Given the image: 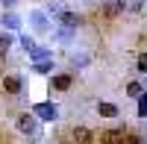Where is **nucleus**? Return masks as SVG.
<instances>
[{
	"instance_id": "nucleus-12",
	"label": "nucleus",
	"mask_w": 147,
	"mask_h": 144,
	"mask_svg": "<svg viewBox=\"0 0 147 144\" xmlns=\"http://www.w3.org/2000/svg\"><path fill=\"white\" fill-rule=\"evenodd\" d=\"M12 44H15V35L12 32H0V53H9Z\"/></svg>"
},
{
	"instance_id": "nucleus-22",
	"label": "nucleus",
	"mask_w": 147,
	"mask_h": 144,
	"mask_svg": "<svg viewBox=\"0 0 147 144\" xmlns=\"http://www.w3.org/2000/svg\"><path fill=\"white\" fill-rule=\"evenodd\" d=\"M59 144H74V138H62V141H59Z\"/></svg>"
},
{
	"instance_id": "nucleus-11",
	"label": "nucleus",
	"mask_w": 147,
	"mask_h": 144,
	"mask_svg": "<svg viewBox=\"0 0 147 144\" xmlns=\"http://www.w3.org/2000/svg\"><path fill=\"white\" fill-rule=\"evenodd\" d=\"M97 115H100V118H118V106L115 103H97Z\"/></svg>"
},
{
	"instance_id": "nucleus-3",
	"label": "nucleus",
	"mask_w": 147,
	"mask_h": 144,
	"mask_svg": "<svg viewBox=\"0 0 147 144\" xmlns=\"http://www.w3.org/2000/svg\"><path fill=\"white\" fill-rule=\"evenodd\" d=\"M32 115H38L41 121H56V118H59V106L56 103H35Z\"/></svg>"
},
{
	"instance_id": "nucleus-20",
	"label": "nucleus",
	"mask_w": 147,
	"mask_h": 144,
	"mask_svg": "<svg viewBox=\"0 0 147 144\" xmlns=\"http://www.w3.org/2000/svg\"><path fill=\"white\" fill-rule=\"evenodd\" d=\"M141 3H144V0H127V9H132V12H138V9H141Z\"/></svg>"
},
{
	"instance_id": "nucleus-5",
	"label": "nucleus",
	"mask_w": 147,
	"mask_h": 144,
	"mask_svg": "<svg viewBox=\"0 0 147 144\" xmlns=\"http://www.w3.org/2000/svg\"><path fill=\"white\" fill-rule=\"evenodd\" d=\"M3 91L12 94V97H18V94L24 91V79L15 77V74H6V77H3Z\"/></svg>"
},
{
	"instance_id": "nucleus-14",
	"label": "nucleus",
	"mask_w": 147,
	"mask_h": 144,
	"mask_svg": "<svg viewBox=\"0 0 147 144\" xmlns=\"http://www.w3.org/2000/svg\"><path fill=\"white\" fill-rule=\"evenodd\" d=\"M32 71H35V74H50V71H53V59H44V62H35V65H32Z\"/></svg>"
},
{
	"instance_id": "nucleus-23",
	"label": "nucleus",
	"mask_w": 147,
	"mask_h": 144,
	"mask_svg": "<svg viewBox=\"0 0 147 144\" xmlns=\"http://www.w3.org/2000/svg\"><path fill=\"white\" fill-rule=\"evenodd\" d=\"M27 144H30V141H27ZM32 144H35V141H32Z\"/></svg>"
},
{
	"instance_id": "nucleus-16",
	"label": "nucleus",
	"mask_w": 147,
	"mask_h": 144,
	"mask_svg": "<svg viewBox=\"0 0 147 144\" xmlns=\"http://www.w3.org/2000/svg\"><path fill=\"white\" fill-rule=\"evenodd\" d=\"M138 118H147V91L138 97Z\"/></svg>"
},
{
	"instance_id": "nucleus-2",
	"label": "nucleus",
	"mask_w": 147,
	"mask_h": 144,
	"mask_svg": "<svg viewBox=\"0 0 147 144\" xmlns=\"http://www.w3.org/2000/svg\"><path fill=\"white\" fill-rule=\"evenodd\" d=\"M100 12H103V18L115 21V18H121V15H124V12H127V0H103Z\"/></svg>"
},
{
	"instance_id": "nucleus-15",
	"label": "nucleus",
	"mask_w": 147,
	"mask_h": 144,
	"mask_svg": "<svg viewBox=\"0 0 147 144\" xmlns=\"http://www.w3.org/2000/svg\"><path fill=\"white\" fill-rule=\"evenodd\" d=\"M141 94H144V85H141V82H129V85H127V97H141Z\"/></svg>"
},
{
	"instance_id": "nucleus-8",
	"label": "nucleus",
	"mask_w": 147,
	"mask_h": 144,
	"mask_svg": "<svg viewBox=\"0 0 147 144\" xmlns=\"http://www.w3.org/2000/svg\"><path fill=\"white\" fill-rule=\"evenodd\" d=\"M71 82H74L71 74H56V77L50 79V91H68V88H71Z\"/></svg>"
},
{
	"instance_id": "nucleus-21",
	"label": "nucleus",
	"mask_w": 147,
	"mask_h": 144,
	"mask_svg": "<svg viewBox=\"0 0 147 144\" xmlns=\"http://www.w3.org/2000/svg\"><path fill=\"white\" fill-rule=\"evenodd\" d=\"M0 3H3L6 9H12V6H15V3H18V0H0Z\"/></svg>"
},
{
	"instance_id": "nucleus-4",
	"label": "nucleus",
	"mask_w": 147,
	"mask_h": 144,
	"mask_svg": "<svg viewBox=\"0 0 147 144\" xmlns=\"http://www.w3.org/2000/svg\"><path fill=\"white\" fill-rule=\"evenodd\" d=\"M124 138H127V127H112L106 133H100V144H121Z\"/></svg>"
},
{
	"instance_id": "nucleus-7",
	"label": "nucleus",
	"mask_w": 147,
	"mask_h": 144,
	"mask_svg": "<svg viewBox=\"0 0 147 144\" xmlns=\"http://www.w3.org/2000/svg\"><path fill=\"white\" fill-rule=\"evenodd\" d=\"M71 138H74V144H91L94 141V133L88 127H74L71 129Z\"/></svg>"
},
{
	"instance_id": "nucleus-17",
	"label": "nucleus",
	"mask_w": 147,
	"mask_h": 144,
	"mask_svg": "<svg viewBox=\"0 0 147 144\" xmlns=\"http://www.w3.org/2000/svg\"><path fill=\"white\" fill-rule=\"evenodd\" d=\"M18 41H21V47H24V50H27V53H30V50H32V47H35V41L30 38V35H21V38H18Z\"/></svg>"
},
{
	"instance_id": "nucleus-13",
	"label": "nucleus",
	"mask_w": 147,
	"mask_h": 144,
	"mask_svg": "<svg viewBox=\"0 0 147 144\" xmlns=\"http://www.w3.org/2000/svg\"><path fill=\"white\" fill-rule=\"evenodd\" d=\"M53 53L50 50H41V47H32V50H30V59H32V62H44V59H50Z\"/></svg>"
},
{
	"instance_id": "nucleus-19",
	"label": "nucleus",
	"mask_w": 147,
	"mask_h": 144,
	"mask_svg": "<svg viewBox=\"0 0 147 144\" xmlns=\"http://www.w3.org/2000/svg\"><path fill=\"white\" fill-rule=\"evenodd\" d=\"M138 71H141V74H147V53L138 56Z\"/></svg>"
},
{
	"instance_id": "nucleus-6",
	"label": "nucleus",
	"mask_w": 147,
	"mask_h": 144,
	"mask_svg": "<svg viewBox=\"0 0 147 144\" xmlns=\"http://www.w3.org/2000/svg\"><path fill=\"white\" fill-rule=\"evenodd\" d=\"M59 24H62L65 30H77L80 24H82V18L77 15V12H68V9H62V12H59Z\"/></svg>"
},
{
	"instance_id": "nucleus-9",
	"label": "nucleus",
	"mask_w": 147,
	"mask_h": 144,
	"mask_svg": "<svg viewBox=\"0 0 147 144\" xmlns=\"http://www.w3.org/2000/svg\"><path fill=\"white\" fill-rule=\"evenodd\" d=\"M3 30H9V32H15V30H21V18L15 15V12H3Z\"/></svg>"
},
{
	"instance_id": "nucleus-1",
	"label": "nucleus",
	"mask_w": 147,
	"mask_h": 144,
	"mask_svg": "<svg viewBox=\"0 0 147 144\" xmlns=\"http://www.w3.org/2000/svg\"><path fill=\"white\" fill-rule=\"evenodd\" d=\"M15 127H18V133L21 135H27V138H38L41 135V127H38V121H35V115H18L15 118Z\"/></svg>"
},
{
	"instance_id": "nucleus-10",
	"label": "nucleus",
	"mask_w": 147,
	"mask_h": 144,
	"mask_svg": "<svg viewBox=\"0 0 147 144\" xmlns=\"http://www.w3.org/2000/svg\"><path fill=\"white\" fill-rule=\"evenodd\" d=\"M30 21H32L35 32H47V15H44V12H32V15H30Z\"/></svg>"
},
{
	"instance_id": "nucleus-18",
	"label": "nucleus",
	"mask_w": 147,
	"mask_h": 144,
	"mask_svg": "<svg viewBox=\"0 0 147 144\" xmlns=\"http://www.w3.org/2000/svg\"><path fill=\"white\" fill-rule=\"evenodd\" d=\"M121 144H144V135H127Z\"/></svg>"
}]
</instances>
